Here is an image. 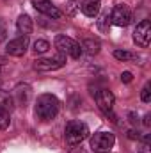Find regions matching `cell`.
Returning a JSON list of instances; mask_svg holds the SVG:
<instances>
[{
    "instance_id": "1",
    "label": "cell",
    "mask_w": 151,
    "mask_h": 153,
    "mask_svg": "<svg viewBox=\"0 0 151 153\" xmlns=\"http://www.w3.org/2000/svg\"><path fill=\"white\" fill-rule=\"evenodd\" d=\"M59 109H61V102L53 94H41L38 98V102H36V107H34L36 116L41 121L53 119L55 116L59 114Z\"/></svg>"
},
{
    "instance_id": "2",
    "label": "cell",
    "mask_w": 151,
    "mask_h": 153,
    "mask_svg": "<svg viewBox=\"0 0 151 153\" xmlns=\"http://www.w3.org/2000/svg\"><path fill=\"white\" fill-rule=\"evenodd\" d=\"M64 134H66L68 144L76 146V144H80L82 141L87 139L89 128H87V125L82 123V121H70V123L66 125V132H64Z\"/></svg>"
},
{
    "instance_id": "3",
    "label": "cell",
    "mask_w": 151,
    "mask_h": 153,
    "mask_svg": "<svg viewBox=\"0 0 151 153\" xmlns=\"http://www.w3.org/2000/svg\"><path fill=\"white\" fill-rule=\"evenodd\" d=\"M55 48L59 50V53L68 55L71 59H78L80 53H82V48H80V45L76 43L75 39L68 38V36H62V34H59L55 38Z\"/></svg>"
},
{
    "instance_id": "4",
    "label": "cell",
    "mask_w": 151,
    "mask_h": 153,
    "mask_svg": "<svg viewBox=\"0 0 151 153\" xmlns=\"http://www.w3.org/2000/svg\"><path fill=\"white\" fill-rule=\"evenodd\" d=\"M94 98H96L98 109H100L105 116H109L112 121H115V114H114V102H115V100H114L112 91H109V89H100V91H96Z\"/></svg>"
},
{
    "instance_id": "5",
    "label": "cell",
    "mask_w": 151,
    "mask_h": 153,
    "mask_svg": "<svg viewBox=\"0 0 151 153\" xmlns=\"http://www.w3.org/2000/svg\"><path fill=\"white\" fill-rule=\"evenodd\" d=\"M64 64H66V55L57 53L53 57H46V59L34 61V70L36 71H55V70L62 68Z\"/></svg>"
},
{
    "instance_id": "6",
    "label": "cell",
    "mask_w": 151,
    "mask_h": 153,
    "mask_svg": "<svg viewBox=\"0 0 151 153\" xmlns=\"http://www.w3.org/2000/svg\"><path fill=\"white\" fill-rule=\"evenodd\" d=\"M115 143L112 132H98L91 137V148L94 152H109Z\"/></svg>"
},
{
    "instance_id": "7",
    "label": "cell",
    "mask_w": 151,
    "mask_h": 153,
    "mask_svg": "<svg viewBox=\"0 0 151 153\" xmlns=\"http://www.w3.org/2000/svg\"><path fill=\"white\" fill-rule=\"evenodd\" d=\"M133 41L137 46L141 48H148L151 41V23L150 20H142L141 23H137L135 30H133Z\"/></svg>"
},
{
    "instance_id": "8",
    "label": "cell",
    "mask_w": 151,
    "mask_h": 153,
    "mask_svg": "<svg viewBox=\"0 0 151 153\" xmlns=\"http://www.w3.org/2000/svg\"><path fill=\"white\" fill-rule=\"evenodd\" d=\"M132 20H133L132 11L126 5H123V4L115 5L112 9V13H110V22L114 25H117V27H126V25L132 23Z\"/></svg>"
},
{
    "instance_id": "9",
    "label": "cell",
    "mask_w": 151,
    "mask_h": 153,
    "mask_svg": "<svg viewBox=\"0 0 151 153\" xmlns=\"http://www.w3.org/2000/svg\"><path fill=\"white\" fill-rule=\"evenodd\" d=\"M27 48H29V36H20V38H16V39H11L5 45V52L9 55H13V57L25 55Z\"/></svg>"
},
{
    "instance_id": "10",
    "label": "cell",
    "mask_w": 151,
    "mask_h": 153,
    "mask_svg": "<svg viewBox=\"0 0 151 153\" xmlns=\"http://www.w3.org/2000/svg\"><path fill=\"white\" fill-rule=\"evenodd\" d=\"M32 5H34L36 11L43 13L48 18H53V20L61 18V11L52 4V0H32Z\"/></svg>"
},
{
    "instance_id": "11",
    "label": "cell",
    "mask_w": 151,
    "mask_h": 153,
    "mask_svg": "<svg viewBox=\"0 0 151 153\" xmlns=\"http://www.w3.org/2000/svg\"><path fill=\"white\" fill-rule=\"evenodd\" d=\"M100 7H101V0H82V4H80L82 13H84L85 16H89V18L98 16Z\"/></svg>"
},
{
    "instance_id": "12",
    "label": "cell",
    "mask_w": 151,
    "mask_h": 153,
    "mask_svg": "<svg viewBox=\"0 0 151 153\" xmlns=\"http://www.w3.org/2000/svg\"><path fill=\"white\" fill-rule=\"evenodd\" d=\"M32 20H30V16L29 14H21L18 20H16V30H18V34L20 36H29L30 32H32Z\"/></svg>"
},
{
    "instance_id": "13",
    "label": "cell",
    "mask_w": 151,
    "mask_h": 153,
    "mask_svg": "<svg viewBox=\"0 0 151 153\" xmlns=\"http://www.w3.org/2000/svg\"><path fill=\"white\" fill-rule=\"evenodd\" d=\"M82 52H85L87 55H98L100 53V48H101V43H100V39H94V38H87L82 41Z\"/></svg>"
},
{
    "instance_id": "14",
    "label": "cell",
    "mask_w": 151,
    "mask_h": 153,
    "mask_svg": "<svg viewBox=\"0 0 151 153\" xmlns=\"http://www.w3.org/2000/svg\"><path fill=\"white\" fill-rule=\"evenodd\" d=\"M114 57L117 61H123V62H130V61H137L139 57L128 50H114Z\"/></svg>"
},
{
    "instance_id": "15",
    "label": "cell",
    "mask_w": 151,
    "mask_h": 153,
    "mask_svg": "<svg viewBox=\"0 0 151 153\" xmlns=\"http://www.w3.org/2000/svg\"><path fill=\"white\" fill-rule=\"evenodd\" d=\"M11 123V116H9V111H5L4 107H0V130H5Z\"/></svg>"
},
{
    "instance_id": "16",
    "label": "cell",
    "mask_w": 151,
    "mask_h": 153,
    "mask_svg": "<svg viewBox=\"0 0 151 153\" xmlns=\"http://www.w3.org/2000/svg\"><path fill=\"white\" fill-rule=\"evenodd\" d=\"M48 48H50V43L48 41H44V39H38L36 43H34V52L36 53H44V52H48Z\"/></svg>"
},
{
    "instance_id": "17",
    "label": "cell",
    "mask_w": 151,
    "mask_h": 153,
    "mask_svg": "<svg viewBox=\"0 0 151 153\" xmlns=\"http://www.w3.org/2000/svg\"><path fill=\"white\" fill-rule=\"evenodd\" d=\"M14 94L18 96V102H20V103H27V100H29V96H30V89L27 87L25 93H21V85H18L16 91H14Z\"/></svg>"
},
{
    "instance_id": "18",
    "label": "cell",
    "mask_w": 151,
    "mask_h": 153,
    "mask_svg": "<svg viewBox=\"0 0 151 153\" xmlns=\"http://www.w3.org/2000/svg\"><path fill=\"white\" fill-rule=\"evenodd\" d=\"M141 100H142L144 103H150L151 102V84L150 82L142 87V91H141Z\"/></svg>"
},
{
    "instance_id": "19",
    "label": "cell",
    "mask_w": 151,
    "mask_h": 153,
    "mask_svg": "<svg viewBox=\"0 0 151 153\" xmlns=\"http://www.w3.org/2000/svg\"><path fill=\"white\" fill-rule=\"evenodd\" d=\"M98 27H100V30H109V27H110V16L109 14H103L100 20H98Z\"/></svg>"
},
{
    "instance_id": "20",
    "label": "cell",
    "mask_w": 151,
    "mask_h": 153,
    "mask_svg": "<svg viewBox=\"0 0 151 153\" xmlns=\"http://www.w3.org/2000/svg\"><path fill=\"white\" fill-rule=\"evenodd\" d=\"M121 80H123L124 84H130V82L133 80V75H132L130 71H123V73H121Z\"/></svg>"
},
{
    "instance_id": "21",
    "label": "cell",
    "mask_w": 151,
    "mask_h": 153,
    "mask_svg": "<svg viewBox=\"0 0 151 153\" xmlns=\"http://www.w3.org/2000/svg\"><path fill=\"white\" fill-rule=\"evenodd\" d=\"M128 117H130V123H133V125H137V123H139V116L135 114V112H130Z\"/></svg>"
},
{
    "instance_id": "22",
    "label": "cell",
    "mask_w": 151,
    "mask_h": 153,
    "mask_svg": "<svg viewBox=\"0 0 151 153\" xmlns=\"http://www.w3.org/2000/svg\"><path fill=\"white\" fill-rule=\"evenodd\" d=\"M128 137H130V139H139V137H141V134H139V132H135V130H130V132H128Z\"/></svg>"
},
{
    "instance_id": "23",
    "label": "cell",
    "mask_w": 151,
    "mask_h": 153,
    "mask_svg": "<svg viewBox=\"0 0 151 153\" xmlns=\"http://www.w3.org/2000/svg\"><path fill=\"white\" fill-rule=\"evenodd\" d=\"M150 143H144L142 146H141V153H150Z\"/></svg>"
},
{
    "instance_id": "24",
    "label": "cell",
    "mask_w": 151,
    "mask_h": 153,
    "mask_svg": "<svg viewBox=\"0 0 151 153\" xmlns=\"http://www.w3.org/2000/svg\"><path fill=\"white\" fill-rule=\"evenodd\" d=\"M7 66V61H5V57H0V73H2V70Z\"/></svg>"
},
{
    "instance_id": "25",
    "label": "cell",
    "mask_w": 151,
    "mask_h": 153,
    "mask_svg": "<svg viewBox=\"0 0 151 153\" xmlns=\"http://www.w3.org/2000/svg\"><path fill=\"white\" fill-rule=\"evenodd\" d=\"M150 119H151V116H150V114H146V116H144V125H146V126H150V125H151V121H150Z\"/></svg>"
},
{
    "instance_id": "26",
    "label": "cell",
    "mask_w": 151,
    "mask_h": 153,
    "mask_svg": "<svg viewBox=\"0 0 151 153\" xmlns=\"http://www.w3.org/2000/svg\"><path fill=\"white\" fill-rule=\"evenodd\" d=\"M71 153H85V152H84L82 148H73V150H71Z\"/></svg>"
}]
</instances>
